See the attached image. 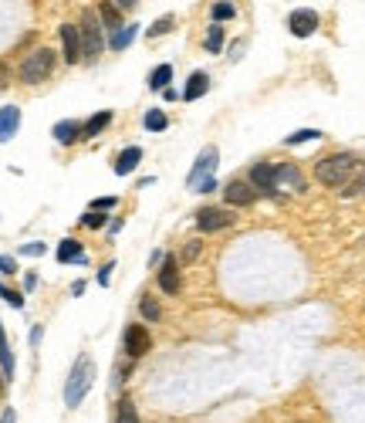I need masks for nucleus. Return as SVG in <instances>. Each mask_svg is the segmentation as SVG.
I'll use <instances>...</instances> for the list:
<instances>
[{
  "instance_id": "nucleus-1",
  "label": "nucleus",
  "mask_w": 365,
  "mask_h": 423,
  "mask_svg": "<svg viewBox=\"0 0 365 423\" xmlns=\"http://www.w3.org/2000/svg\"><path fill=\"white\" fill-rule=\"evenodd\" d=\"M91 383H95V362L88 355H78L75 366H71V373H68V383H65V406L75 410L81 400H85V393L91 389Z\"/></svg>"
},
{
  "instance_id": "nucleus-2",
  "label": "nucleus",
  "mask_w": 365,
  "mask_h": 423,
  "mask_svg": "<svg viewBox=\"0 0 365 423\" xmlns=\"http://www.w3.org/2000/svg\"><path fill=\"white\" fill-rule=\"evenodd\" d=\"M355 166L359 163H355L352 153H335L315 166V176H318V183H324V187H345V180L355 173Z\"/></svg>"
},
{
  "instance_id": "nucleus-3",
  "label": "nucleus",
  "mask_w": 365,
  "mask_h": 423,
  "mask_svg": "<svg viewBox=\"0 0 365 423\" xmlns=\"http://www.w3.org/2000/svg\"><path fill=\"white\" fill-rule=\"evenodd\" d=\"M54 65H58V54H54L51 48H38V51H31V54L21 61V81H27V85H41V81H47V78H51Z\"/></svg>"
},
{
  "instance_id": "nucleus-4",
  "label": "nucleus",
  "mask_w": 365,
  "mask_h": 423,
  "mask_svg": "<svg viewBox=\"0 0 365 423\" xmlns=\"http://www.w3.org/2000/svg\"><path fill=\"white\" fill-rule=\"evenodd\" d=\"M81 58H88V61H95L98 54H102V48H105V38H102V21H98V14L95 10H85L81 14Z\"/></svg>"
},
{
  "instance_id": "nucleus-5",
  "label": "nucleus",
  "mask_w": 365,
  "mask_h": 423,
  "mask_svg": "<svg viewBox=\"0 0 365 423\" xmlns=\"http://www.w3.org/2000/svg\"><path fill=\"white\" fill-rule=\"evenodd\" d=\"M230 224H237V214H234L230 207H203L200 214H197V227H200L203 234L223 231V227H230Z\"/></svg>"
},
{
  "instance_id": "nucleus-6",
  "label": "nucleus",
  "mask_w": 365,
  "mask_h": 423,
  "mask_svg": "<svg viewBox=\"0 0 365 423\" xmlns=\"http://www.w3.org/2000/svg\"><path fill=\"white\" fill-rule=\"evenodd\" d=\"M217 163H220V153H217V146H206L200 156H197V163H193V173H190V190H200L203 183H210L213 180V169H217Z\"/></svg>"
},
{
  "instance_id": "nucleus-7",
  "label": "nucleus",
  "mask_w": 365,
  "mask_h": 423,
  "mask_svg": "<svg viewBox=\"0 0 365 423\" xmlns=\"http://www.w3.org/2000/svg\"><path fill=\"white\" fill-rule=\"evenodd\" d=\"M149 349H153V336H149V329H146V325H139V322H132V325L125 329V355H129V359H142Z\"/></svg>"
},
{
  "instance_id": "nucleus-8",
  "label": "nucleus",
  "mask_w": 365,
  "mask_h": 423,
  "mask_svg": "<svg viewBox=\"0 0 365 423\" xmlns=\"http://www.w3.org/2000/svg\"><path fill=\"white\" fill-rule=\"evenodd\" d=\"M287 28H291L294 38H311V34L318 31V10H308V7L294 10V14L287 17Z\"/></svg>"
},
{
  "instance_id": "nucleus-9",
  "label": "nucleus",
  "mask_w": 365,
  "mask_h": 423,
  "mask_svg": "<svg viewBox=\"0 0 365 423\" xmlns=\"http://www.w3.org/2000/svg\"><path fill=\"white\" fill-rule=\"evenodd\" d=\"M250 187H254V190H261L264 196H281L278 187H274V166H271V163H257V166H250Z\"/></svg>"
},
{
  "instance_id": "nucleus-10",
  "label": "nucleus",
  "mask_w": 365,
  "mask_h": 423,
  "mask_svg": "<svg viewBox=\"0 0 365 423\" xmlns=\"http://www.w3.org/2000/svg\"><path fill=\"white\" fill-rule=\"evenodd\" d=\"M274 187H278V193H281V190L301 193V190H305V176H301V169H298V166L281 163V166H274Z\"/></svg>"
},
{
  "instance_id": "nucleus-11",
  "label": "nucleus",
  "mask_w": 365,
  "mask_h": 423,
  "mask_svg": "<svg viewBox=\"0 0 365 423\" xmlns=\"http://www.w3.org/2000/svg\"><path fill=\"white\" fill-rule=\"evenodd\" d=\"M223 196H227L230 207H247V203L257 200V190H254L250 183H243V180H230V183L223 187Z\"/></svg>"
},
{
  "instance_id": "nucleus-12",
  "label": "nucleus",
  "mask_w": 365,
  "mask_h": 423,
  "mask_svg": "<svg viewBox=\"0 0 365 423\" xmlns=\"http://www.w3.org/2000/svg\"><path fill=\"white\" fill-rule=\"evenodd\" d=\"M61 44H65V61H81V31L75 24H61Z\"/></svg>"
},
{
  "instance_id": "nucleus-13",
  "label": "nucleus",
  "mask_w": 365,
  "mask_h": 423,
  "mask_svg": "<svg viewBox=\"0 0 365 423\" xmlns=\"http://www.w3.org/2000/svg\"><path fill=\"white\" fill-rule=\"evenodd\" d=\"M156 278H159V288L166 295H176V291H179V261H176V258H166L159 265V274H156Z\"/></svg>"
},
{
  "instance_id": "nucleus-14",
  "label": "nucleus",
  "mask_w": 365,
  "mask_h": 423,
  "mask_svg": "<svg viewBox=\"0 0 365 423\" xmlns=\"http://www.w3.org/2000/svg\"><path fill=\"white\" fill-rule=\"evenodd\" d=\"M21 129V109L17 105H3L0 109V143H10Z\"/></svg>"
},
{
  "instance_id": "nucleus-15",
  "label": "nucleus",
  "mask_w": 365,
  "mask_h": 423,
  "mask_svg": "<svg viewBox=\"0 0 365 423\" xmlns=\"http://www.w3.org/2000/svg\"><path fill=\"white\" fill-rule=\"evenodd\" d=\"M54 139H58L61 146H75L81 139V125L75 118H61V122L54 125Z\"/></svg>"
},
{
  "instance_id": "nucleus-16",
  "label": "nucleus",
  "mask_w": 365,
  "mask_h": 423,
  "mask_svg": "<svg viewBox=\"0 0 365 423\" xmlns=\"http://www.w3.org/2000/svg\"><path fill=\"white\" fill-rule=\"evenodd\" d=\"M206 88H210V75H206V72H193V75H190V81H186L183 99H186V102H197V99H203V95H206Z\"/></svg>"
},
{
  "instance_id": "nucleus-17",
  "label": "nucleus",
  "mask_w": 365,
  "mask_h": 423,
  "mask_svg": "<svg viewBox=\"0 0 365 423\" xmlns=\"http://www.w3.org/2000/svg\"><path fill=\"white\" fill-rule=\"evenodd\" d=\"M139 159H142V149H139V146H129V149H122L119 159H115V173H119V176H129V173L139 166Z\"/></svg>"
},
{
  "instance_id": "nucleus-18",
  "label": "nucleus",
  "mask_w": 365,
  "mask_h": 423,
  "mask_svg": "<svg viewBox=\"0 0 365 423\" xmlns=\"http://www.w3.org/2000/svg\"><path fill=\"white\" fill-rule=\"evenodd\" d=\"M58 261H61V265H68V261H78V265H85V254H81V244H78V240L65 237V240L58 244Z\"/></svg>"
},
{
  "instance_id": "nucleus-19",
  "label": "nucleus",
  "mask_w": 365,
  "mask_h": 423,
  "mask_svg": "<svg viewBox=\"0 0 365 423\" xmlns=\"http://www.w3.org/2000/svg\"><path fill=\"white\" fill-rule=\"evenodd\" d=\"M135 34H139V28H135V24H129V28H119V31L109 38V48H112V51H125V48L135 41Z\"/></svg>"
},
{
  "instance_id": "nucleus-20",
  "label": "nucleus",
  "mask_w": 365,
  "mask_h": 423,
  "mask_svg": "<svg viewBox=\"0 0 365 423\" xmlns=\"http://www.w3.org/2000/svg\"><path fill=\"white\" fill-rule=\"evenodd\" d=\"M112 122V112H98V116H91L85 125H81V139H91V136H98L105 125Z\"/></svg>"
},
{
  "instance_id": "nucleus-21",
  "label": "nucleus",
  "mask_w": 365,
  "mask_h": 423,
  "mask_svg": "<svg viewBox=\"0 0 365 423\" xmlns=\"http://www.w3.org/2000/svg\"><path fill=\"white\" fill-rule=\"evenodd\" d=\"M365 190V166H355V173L345 180V187H342V196H359Z\"/></svg>"
},
{
  "instance_id": "nucleus-22",
  "label": "nucleus",
  "mask_w": 365,
  "mask_h": 423,
  "mask_svg": "<svg viewBox=\"0 0 365 423\" xmlns=\"http://www.w3.org/2000/svg\"><path fill=\"white\" fill-rule=\"evenodd\" d=\"M0 369H3V380H10V376H14V355H10V346H7L3 325H0Z\"/></svg>"
},
{
  "instance_id": "nucleus-23",
  "label": "nucleus",
  "mask_w": 365,
  "mask_h": 423,
  "mask_svg": "<svg viewBox=\"0 0 365 423\" xmlns=\"http://www.w3.org/2000/svg\"><path fill=\"white\" fill-rule=\"evenodd\" d=\"M115 423H139V413H135V403L129 396H122L119 406H115Z\"/></svg>"
},
{
  "instance_id": "nucleus-24",
  "label": "nucleus",
  "mask_w": 365,
  "mask_h": 423,
  "mask_svg": "<svg viewBox=\"0 0 365 423\" xmlns=\"http://www.w3.org/2000/svg\"><path fill=\"white\" fill-rule=\"evenodd\" d=\"M169 81H173V65H159V68L149 75V88H153V92H156V88L166 92V88H169Z\"/></svg>"
},
{
  "instance_id": "nucleus-25",
  "label": "nucleus",
  "mask_w": 365,
  "mask_h": 423,
  "mask_svg": "<svg viewBox=\"0 0 365 423\" xmlns=\"http://www.w3.org/2000/svg\"><path fill=\"white\" fill-rule=\"evenodd\" d=\"M98 14H102V24L115 34V31H119V21H122L119 7H115V3H98Z\"/></svg>"
},
{
  "instance_id": "nucleus-26",
  "label": "nucleus",
  "mask_w": 365,
  "mask_h": 423,
  "mask_svg": "<svg viewBox=\"0 0 365 423\" xmlns=\"http://www.w3.org/2000/svg\"><path fill=\"white\" fill-rule=\"evenodd\" d=\"M149 132H162L166 125H169V118H166V112L162 109H153V112H146V122H142Z\"/></svg>"
},
{
  "instance_id": "nucleus-27",
  "label": "nucleus",
  "mask_w": 365,
  "mask_h": 423,
  "mask_svg": "<svg viewBox=\"0 0 365 423\" xmlns=\"http://www.w3.org/2000/svg\"><path fill=\"white\" fill-rule=\"evenodd\" d=\"M105 224H109V217H105V214H98V210L81 214V227H88V231H102Z\"/></svg>"
},
{
  "instance_id": "nucleus-28",
  "label": "nucleus",
  "mask_w": 365,
  "mask_h": 423,
  "mask_svg": "<svg viewBox=\"0 0 365 423\" xmlns=\"http://www.w3.org/2000/svg\"><path fill=\"white\" fill-rule=\"evenodd\" d=\"M311 139H322V132L318 129H301V132H291L284 143L287 146H301V143H311Z\"/></svg>"
},
{
  "instance_id": "nucleus-29",
  "label": "nucleus",
  "mask_w": 365,
  "mask_h": 423,
  "mask_svg": "<svg viewBox=\"0 0 365 423\" xmlns=\"http://www.w3.org/2000/svg\"><path fill=\"white\" fill-rule=\"evenodd\" d=\"M203 44H206V51H213V54H217V51L223 48V28H220V24H213V28L206 31V41H203Z\"/></svg>"
},
{
  "instance_id": "nucleus-30",
  "label": "nucleus",
  "mask_w": 365,
  "mask_h": 423,
  "mask_svg": "<svg viewBox=\"0 0 365 423\" xmlns=\"http://www.w3.org/2000/svg\"><path fill=\"white\" fill-rule=\"evenodd\" d=\"M139 311H142V318H149V322H156V318H159V305H156V298H153V295H146V298L139 302Z\"/></svg>"
},
{
  "instance_id": "nucleus-31",
  "label": "nucleus",
  "mask_w": 365,
  "mask_h": 423,
  "mask_svg": "<svg viewBox=\"0 0 365 423\" xmlns=\"http://www.w3.org/2000/svg\"><path fill=\"white\" fill-rule=\"evenodd\" d=\"M234 14H237L234 3H227V0H223V3H213V21H217V24H220V21H230Z\"/></svg>"
},
{
  "instance_id": "nucleus-32",
  "label": "nucleus",
  "mask_w": 365,
  "mask_h": 423,
  "mask_svg": "<svg viewBox=\"0 0 365 423\" xmlns=\"http://www.w3.org/2000/svg\"><path fill=\"white\" fill-rule=\"evenodd\" d=\"M173 17L166 14V17H159V21H153V28H149V38H159V34H166V31H173Z\"/></svg>"
},
{
  "instance_id": "nucleus-33",
  "label": "nucleus",
  "mask_w": 365,
  "mask_h": 423,
  "mask_svg": "<svg viewBox=\"0 0 365 423\" xmlns=\"http://www.w3.org/2000/svg\"><path fill=\"white\" fill-rule=\"evenodd\" d=\"M200 251H203L200 240H186V247H183V261H186V265H190V261H197V258H200Z\"/></svg>"
},
{
  "instance_id": "nucleus-34",
  "label": "nucleus",
  "mask_w": 365,
  "mask_h": 423,
  "mask_svg": "<svg viewBox=\"0 0 365 423\" xmlns=\"http://www.w3.org/2000/svg\"><path fill=\"white\" fill-rule=\"evenodd\" d=\"M0 298H3V302H10L14 308L24 305V295H21V291H14V288H3V285H0Z\"/></svg>"
},
{
  "instance_id": "nucleus-35",
  "label": "nucleus",
  "mask_w": 365,
  "mask_h": 423,
  "mask_svg": "<svg viewBox=\"0 0 365 423\" xmlns=\"http://www.w3.org/2000/svg\"><path fill=\"white\" fill-rule=\"evenodd\" d=\"M119 203V196H98L95 203H91V210H98V214H105V210H112Z\"/></svg>"
},
{
  "instance_id": "nucleus-36",
  "label": "nucleus",
  "mask_w": 365,
  "mask_h": 423,
  "mask_svg": "<svg viewBox=\"0 0 365 423\" xmlns=\"http://www.w3.org/2000/svg\"><path fill=\"white\" fill-rule=\"evenodd\" d=\"M44 251H47V247H44V244H38V240H34V244H24V247H21V254H27V258H38V254H44Z\"/></svg>"
},
{
  "instance_id": "nucleus-37",
  "label": "nucleus",
  "mask_w": 365,
  "mask_h": 423,
  "mask_svg": "<svg viewBox=\"0 0 365 423\" xmlns=\"http://www.w3.org/2000/svg\"><path fill=\"white\" fill-rule=\"evenodd\" d=\"M0 271H3V274H14V271H17V261L7 258V254H0Z\"/></svg>"
},
{
  "instance_id": "nucleus-38",
  "label": "nucleus",
  "mask_w": 365,
  "mask_h": 423,
  "mask_svg": "<svg viewBox=\"0 0 365 423\" xmlns=\"http://www.w3.org/2000/svg\"><path fill=\"white\" fill-rule=\"evenodd\" d=\"M112 268H115V265H112V261H109V265H105V268L98 271V285H102V288H105V285H109V281H112V278H109V274H112Z\"/></svg>"
},
{
  "instance_id": "nucleus-39",
  "label": "nucleus",
  "mask_w": 365,
  "mask_h": 423,
  "mask_svg": "<svg viewBox=\"0 0 365 423\" xmlns=\"http://www.w3.org/2000/svg\"><path fill=\"white\" fill-rule=\"evenodd\" d=\"M10 85V72H7V65H0V92Z\"/></svg>"
},
{
  "instance_id": "nucleus-40",
  "label": "nucleus",
  "mask_w": 365,
  "mask_h": 423,
  "mask_svg": "<svg viewBox=\"0 0 365 423\" xmlns=\"http://www.w3.org/2000/svg\"><path fill=\"white\" fill-rule=\"evenodd\" d=\"M24 288H27V291H34V288H38V274H27V281H24Z\"/></svg>"
},
{
  "instance_id": "nucleus-41",
  "label": "nucleus",
  "mask_w": 365,
  "mask_h": 423,
  "mask_svg": "<svg viewBox=\"0 0 365 423\" xmlns=\"http://www.w3.org/2000/svg\"><path fill=\"white\" fill-rule=\"evenodd\" d=\"M0 423H14V410H3V417H0Z\"/></svg>"
},
{
  "instance_id": "nucleus-42",
  "label": "nucleus",
  "mask_w": 365,
  "mask_h": 423,
  "mask_svg": "<svg viewBox=\"0 0 365 423\" xmlns=\"http://www.w3.org/2000/svg\"><path fill=\"white\" fill-rule=\"evenodd\" d=\"M3 386H7V380H3V376H0V393H3Z\"/></svg>"
}]
</instances>
